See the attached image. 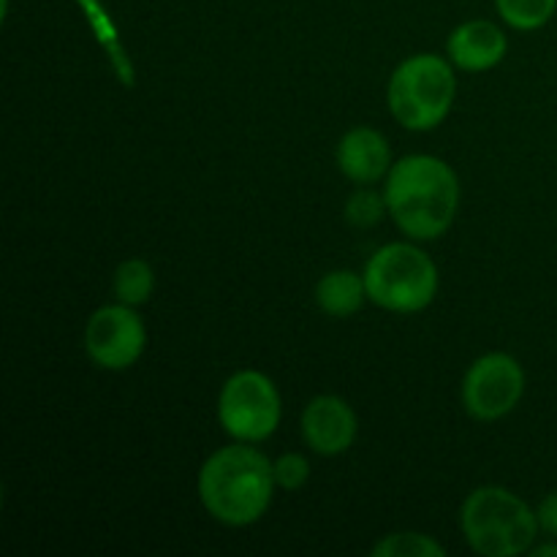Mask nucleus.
I'll return each mask as SVG.
<instances>
[{
	"label": "nucleus",
	"mask_w": 557,
	"mask_h": 557,
	"mask_svg": "<svg viewBox=\"0 0 557 557\" xmlns=\"http://www.w3.org/2000/svg\"><path fill=\"white\" fill-rule=\"evenodd\" d=\"M283 397L261 370H237L218 392V424L232 441L261 444L281 428Z\"/></svg>",
	"instance_id": "obj_6"
},
{
	"label": "nucleus",
	"mask_w": 557,
	"mask_h": 557,
	"mask_svg": "<svg viewBox=\"0 0 557 557\" xmlns=\"http://www.w3.org/2000/svg\"><path fill=\"white\" fill-rule=\"evenodd\" d=\"M147 348V326L136 308L103 305L85 324V351L96 368L123 373L134 368Z\"/></svg>",
	"instance_id": "obj_8"
},
{
	"label": "nucleus",
	"mask_w": 557,
	"mask_h": 557,
	"mask_svg": "<svg viewBox=\"0 0 557 557\" xmlns=\"http://www.w3.org/2000/svg\"><path fill=\"white\" fill-rule=\"evenodd\" d=\"M272 460L256 444L221 446L199 468L196 493L212 520L226 528L256 525L275 498Z\"/></svg>",
	"instance_id": "obj_2"
},
{
	"label": "nucleus",
	"mask_w": 557,
	"mask_h": 557,
	"mask_svg": "<svg viewBox=\"0 0 557 557\" xmlns=\"http://www.w3.org/2000/svg\"><path fill=\"white\" fill-rule=\"evenodd\" d=\"M460 528L468 547L482 557L531 553L542 531L536 509L498 484H484L466 495L460 506Z\"/></svg>",
	"instance_id": "obj_3"
},
{
	"label": "nucleus",
	"mask_w": 557,
	"mask_h": 557,
	"mask_svg": "<svg viewBox=\"0 0 557 557\" xmlns=\"http://www.w3.org/2000/svg\"><path fill=\"white\" fill-rule=\"evenodd\" d=\"M375 557H446V547L428 533H389L373 547Z\"/></svg>",
	"instance_id": "obj_15"
},
{
	"label": "nucleus",
	"mask_w": 557,
	"mask_h": 557,
	"mask_svg": "<svg viewBox=\"0 0 557 557\" xmlns=\"http://www.w3.org/2000/svg\"><path fill=\"white\" fill-rule=\"evenodd\" d=\"M362 275L370 302L389 313H422L438 297V267L413 243L381 245L368 259Z\"/></svg>",
	"instance_id": "obj_5"
},
{
	"label": "nucleus",
	"mask_w": 557,
	"mask_h": 557,
	"mask_svg": "<svg viewBox=\"0 0 557 557\" xmlns=\"http://www.w3.org/2000/svg\"><path fill=\"white\" fill-rule=\"evenodd\" d=\"M368 302L362 272L332 270L315 283V305L330 319H351Z\"/></svg>",
	"instance_id": "obj_12"
},
{
	"label": "nucleus",
	"mask_w": 557,
	"mask_h": 557,
	"mask_svg": "<svg viewBox=\"0 0 557 557\" xmlns=\"http://www.w3.org/2000/svg\"><path fill=\"white\" fill-rule=\"evenodd\" d=\"M384 215H389L386 210L384 190H373L370 185H362L359 190H354L346 201V221L354 228H373L384 221Z\"/></svg>",
	"instance_id": "obj_16"
},
{
	"label": "nucleus",
	"mask_w": 557,
	"mask_h": 557,
	"mask_svg": "<svg viewBox=\"0 0 557 557\" xmlns=\"http://www.w3.org/2000/svg\"><path fill=\"white\" fill-rule=\"evenodd\" d=\"M337 169L346 180L357 185H375L386 180L392 169V147L381 131L357 125L346 131L337 141Z\"/></svg>",
	"instance_id": "obj_11"
},
{
	"label": "nucleus",
	"mask_w": 557,
	"mask_h": 557,
	"mask_svg": "<svg viewBox=\"0 0 557 557\" xmlns=\"http://www.w3.org/2000/svg\"><path fill=\"white\" fill-rule=\"evenodd\" d=\"M112 292L117 297V302L131 305V308L145 305L152 297V292H156V270H152L150 261L125 259L114 270Z\"/></svg>",
	"instance_id": "obj_13"
},
{
	"label": "nucleus",
	"mask_w": 557,
	"mask_h": 557,
	"mask_svg": "<svg viewBox=\"0 0 557 557\" xmlns=\"http://www.w3.org/2000/svg\"><path fill=\"white\" fill-rule=\"evenodd\" d=\"M536 517H539V525L547 536L557 539V490H553L549 495H544L542 504L536 506Z\"/></svg>",
	"instance_id": "obj_18"
},
{
	"label": "nucleus",
	"mask_w": 557,
	"mask_h": 557,
	"mask_svg": "<svg viewBox=\"0 0 557 557\" xmlns=\"http://www.w3.org/2000/svg\"><path fill=\"white\" fill-rule=\"evenodd\" d=\"M506 52H509V38L493 20H468L446 38V58L455 63V69L468 74L493 71L495 65L504 63Z\"/></svg>",
	"instance_id": "obj_10"
},
{
	"label": "nucleus",
	"mask_w": 557,
	"mask_h": 557,
	"mask_svg": "<svg viewBox=\"0 0 557 557\" xmlns=\"http://www.w3.org/2000/svg\"><path fill=\"white\" fill-rule=\"evenodd\" d=\"M305 446L321 457H341L359 435L357 411L341 395H315L299 419Z\"/></svg>",
	"instance_id": "obj_9"
},
{
	"label": "nucleus",
	"mask_w": 557,
	"mask_h": 557,
	"mask_svg": "<svg viewBox=\"0 0 557 557\" xmlns=\"http://www.w3.org/2000/svg\"><path fill=\"white\" fill-rule=\"evenodd\" d=\"M384 199L395 226L413 243L438 239L455 226L460 212V180L438 156L413 152L392 163Z\"/></svg>",
	"instance_id": "obj_1"
},
{
	"label": "nucleus",
	"mask_w": 557,
	"mask_h": 557,
	"mask_svg": "<svg viewBox=\"0 0 557 557\" xmlns=\"http://www.w3.org/2000/svg\"><path fill=\"white\" fill-rule=\"evenodd\" d=\"M457 98V74L449 58L419 52L397 63L386 85V107L408 131H433L451 114Z\"/></svg>",
	"instance_id": "obj_4"
},
{
	"label": "nucleus",
	"mask_w": 557,
	"mask_h": 557,
	"mask_svg": "<svg viewBox=\"0 0 557 557\" xmlns=\"http://www.w3.org/2000/svg\"><path fill=\"white\" fill-rule=\"evenodd\" d=\"M493 3L504 25L522 33L544 27L557 11V0H493Z\"/></svg>",
	"instance_id": "obj_14"
},
{
	"label": "nucleus",
	"mask_w": 557,
	"mask_h": 557,
	"mask_svg": "<svg viewBox=\"0 0 557 557\" xmlns=\"http://www.w3.org/2000/svg\"><path fill=\"white\" fill-rule=\"evenodd\" d=\"M462 408L476 422H498L520 406L525 395V370L517 357L490 351L473 359L462 379Z\"/></svg>",
	"instance_id": "obj_7"
},
{
	"label": "nucleus",
	"mask_w": 557,
	"mask_h": 557,
	"mask_svg": "<svg viewBox=\"0 0 557 557\" xmlns=\"http://www.w3.org/2000/svg\"><path fill=\"white\" fill-rule=\"evenodd\" d=\"M531 557H557V539L555 542H547V544H533L531 553H528Z\"/></svg>",
	"instance_id": "obj_19"
},
{
	"label": "nucleus",
	"mask_w": 557,
	"mask_h": 557,
	"mask_svg": "<svg viewBox=\"0 0 557 557\" xmlns=\"http://www.w3.org/2000/svg\"><path fill=\"white\" fill-rule=\"evenodd\" d=\"M272 473H275L277 490H286V493H297L308 484L310 479V462L308 457L299 455V451H286L277 460H272Z\"/></svg>",
	"instance_id": "obj_17"
}]
</instances>
